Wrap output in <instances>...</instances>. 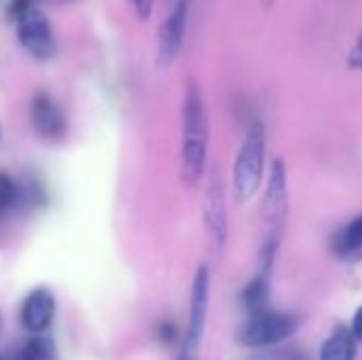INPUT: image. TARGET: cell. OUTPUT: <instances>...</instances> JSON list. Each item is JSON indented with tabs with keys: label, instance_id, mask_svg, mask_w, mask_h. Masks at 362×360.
I'll return each instance as SVG.
<instances>
[{
	"label": "cell",
	"instance_id": "20",
	"mask_svg": "<svg viewBox=\"0 0 362 360\" xmlns=\"http://www.w3.org/2000/svg\"><path fill=\"white\" fill-rule=\"evenodd\" d=\"M350 331H352V335H354V339H356V342H362V308H358V310L354 312V318H352V327H350Z\"/></svg>",
	"mask_w": 362,
	"mask_h": 360
},
{
	"label": "cell",
	"instance_id": "15",
	"mask_svg": "<svg viewBox=\"0 0 362 360\" xmlns=\"http://www.w3.org/2000/svg\"><path fill=\"white\" fill-rule=\"evenodd\" d=\"M19 199V185L6 174L0 172V216L6 214Z\"/></svg>",
	"mask_w": 362,
	"mask_h": 360
},
{
	"label": "cell",
	"instance_id": "10",
	"mask_svg": "<svg viewBox=\"0 0 362 360\" xmlns=\"http://www.w3.org/2000/svg\"><path fill=\"white\" fill-rule=\"evenodd\" d=\"M55 310H57V301L53 291L38 286L25 295L19 310V323L30 335L47 333L55 320Z\"/></svg>",
	"mask_w": 362,
	"mask_h": 360
},
{
	"label": "cell",
	"instance_id": "7",
	"mask_svg": "<svg viewBox=\"0 0 362 360\" xmlns=\"http://www.w3.org/2000/svg\"><path fill=\"white\" fill-rule=\"evenodd\" d=\"M204 229L212 246L221 252L227 244L229 236V212H227V197H225V182L218 170H212L208 176V185L204 191Z\"/></svg>",
	"mask_w": 362,
	"mask_h": 360
},
{
	"label": "cell",
	"instance_id": "2",
	"mask_svg": "<svg viewBox=\"0 0 362 360\" xmlns=\"http://www.w3.org/2000/svg\"><path fill=\"white\" fill-rule=\"evenodd\" d=\"M288 174L284 159L276 157L269 166L265 191H263V204H261V219L265 225V240L261 246V269L263 274H272V267L276 263L286 221H288Z\"/></svg>",
	"mask_w": 362,
	"mask_h": 360
},
{
	"label": "cell",
	"instance_id": "12",
	"mask_svg": "<svg viewBox=\"0 0 362 360\" xmlns=\"http://www.w3.org/2000/svg\"><path fill=\"white\" fill-rule=\"evenodd\" d=\"M320 360H356V339L352 331L337 329L320 348Z\"/></svg>",
	"mask_w": 362,
	"mask_h": 360
},
{
	"label": "cell",
	"instance_id": "18",
	"mask_svg": "<svg viewBox=\"0 0 362 360\" xmlns=\"http://www.w3.org/2000/svg\"><path fill=\"white\" fill-rule=\"evenodd\" d=\"M127 2L140 21H146L153 13V6H155V0H127Z\"/></svg>",
	"mask_w": 362,
	"mask_h": 360
},
{
	"label": "cell",
	"instance_id": "6",
	"mask_svg": "<svg viewBox=\"0 0 362 360\" xmlns=\"http://www.w3.org/2000/svg\"><path fill=\"white\" fill-rule=\"evenodd\" d=\"M15 30H17V40L25 49L28 55H32L38 62H49L55 57L57 40H55L53 28L47 15L38 6L17 17Z\"/></svg>",
	"mask_w": 362,
	"mask_h": 360
},
{
	"label": "cell",
	"instance_id": "21",
	"mask_svg": "<svg viewBox=\"0 0 362 360\" xmlns=\"http://www.w3.org/2000/svg\"><path fill=\"white\" fill-rule=\"evenodd\" d=\"M38 6L40 4H51V6H62V4H74V2H81V0H36Z\"/></svg>",
	"mask_w": 362,
	"mask_h": 360
},
{
	"label": "cell",
	"instance_id": "16",
	"mask_svg": "<svg viewBox=\"0 0 362 360\" xmlns=\"http://www.w3.org/2000/svg\"><path fill=\"white\" fill-rule=\"evenodd\" d=\"M19 185V182H17ZM19 199L21 202H25V204H32V206H40V204H45V189H42V185L38 182V180H23L21 185H19Z\"/></svg>",
	"mask_w": 362,
	"mask_h": 360
},
{
	"label": "cell",
	"instance_id": "13",
	"mask_svg": "<svg viewBox=\"0 0 362 360\" xmlns=\"http://www.w3.org/2000/svg\"><path fill=\"white\" fill-rule=\"evenodd\" d=\"M242 306L248 314L269 308V276L259 272L242 291Z\"/></svg>",
	"mask_w": 362,
	"mask_h": 360
},
{
	"label": "cell",
	"instance_id": "9",
	"mask_svg": "<svg viewBox=\"0 0 362 360\" xmlns=\"http://www.w3.org/2000/svg\"><path fill=\"white\" fill-rule=\"evenodd\" d=\"M30 123L34 132L45 140H59L68 132L64 110L47 91H36L30 100Z\"/></svg>",
	"mask_w": 362,
	"mask_h": 360
},
{
	"label": "cell",
	"instance_id": "11",
	"mask_svg": "<svg viewBox=\"0 0 362 360\" xmlns=\"http://www.w3.org/2000/svg\"><path fill=\"white\" fill-rule=\"evenodd\" d=\"M331 250L339 261L358 263L362 261V212L348 221L331 238Z\"/></svg>",
	"mask_w": 362,
	"mask_h": 360
},
{
	"label": "cell",
	"instance_id": "8",
	"mask_svg": "<svg viewBox=\"0 0 362 360\" xmlns=\"http://www.w3.org/2000/svg\"><path fill=\"white\" fill-rule=\"evenodd\" d=\"M189 0H178L157 30V66L168 68L172 66L185 45L187 23H189Z\"/></svg>",
	"mask_w": 362,
	"mask_h": 360
},
{
	"label": "cell",
	"instance_id": "14",
	"mask_svg": "<svg viewBox=\"0 0 362 360\" xmlns=\"http://www.w3.org/2000/svg\"><path fill=\"white\" fill-rule=\"evenodd\" d=\"M17 360H55V342H53V337L47 335V333L32 335L23 344Z\"/></svg>",
	"mask_w": 362,
	"mask_h": 360
},
{
	"label": "cell",
	"instance_id": "1",
	"mask_svg": "<svg viewBox=\"0 0 362 360\" xmlns=\"http://www.w3.org/2000/svg\"><path fill=\"white\" fill-rule=\"evenodd\" d=\"M180 119V180L185 187L193 189L206 174L210 144L206 100L197 81L193 79H189L185 87Z\"/></svg>",
	"mask_w": 362,
	"mask_h": 360
},
{
	"label": "cell",
	"instance_id": "19",
	"mask_svg": "<svg viewBox=\"0 0 362 360\" xmlns=\"http://www.w3.org/2000/svg\"><path fill=\"white\" fill-rule=\"evenodd\" d=\"M157 337L161 339V342H174L176 339V327L172 325V323H161L159 325V329H157Z\"/></svg>",
	"mask_w": 362,
	"mask_h": 360
},
{
	"label": "cell",
	"instance_id": "17",
	"mask_svg": "<svg viewBox=\"0 0 362 360\" xmlns=\"http://www.w3.org/2000/svg\"><path fill=\"white\" fill-rule=\"evenodd\" d=\"M348 68L350 70H356V72H362V30L358 32V36H356V40H354V45H352V49H350V53H348Z\"/></svg>",
	"mask_w": 362,
	"mask_h": 360
},
{
	"label": "cell",
	"instance_id": "22",
	"mask_svg": "<svg viewBox=\"0 0 362 360\" xmlns=\"http://www.w3.org/2000/svg\"><path fill=\"white\" fill-rule=\"evenodd\" d=\"M261 2H263V6H272V4H274L276 0H261Z\"/></svg>",
	"mask_w": 362,
	"mask_h": 360
},
{
	"label": "cell",
	"instance_id": "4",
	"mask_svg": "<svg viewBox=\"0 0 362 360\" xmlns=\"http://www.w3.org/2000/svg\"><path fill=\"white\" fill-rule=\"evenodd\" d=\"M297 329V318L282 312L261 310L255 314H248V320L238 333V339L246 348H269L286 337H291Z\"/></svg>",
	"mask_w": 362,
	"mask_h": 360
},
{
	"label": "cell",
	"instance_id": "24",
	"mask_svg": "<svg viewBox=\"0 0 362 360\" xmlns=\"http://www.w3.org/2000/svg\"><path fill=\"white\" fill-rule=\"evenodd\" d=\"M0 360H4V359H0Z\"/></svg>",
	"mask_w": 362,
	"mask_h": 360
},
{
	"label": "cell",
	"instance_id": "5",
	"mask_svg": "<svg viewBox=\"0 0 362 360\" xmlns=\"http://www.w3.org/2000/svg\"><path fill=\"white\" fill-rule=\"evenodd\" d=\"M208 306H210V269L206 265H202L193 278L189 325H187V333L182 337V346H180L178 356L199 360V348H202L206 320H208Z\"/></svg>",
	"mask_w": 362,
	"mask_h": 360
},
{
	"label": "cell",
	"instance_id": "23",
	"mask_svg": "<svg viewBox=\"0 0 362 360\" xmlns=\"http://www.w3.org/2000/svg\"><path fill=\"white\" fill-rule=\"evenodd\" d=\"M0 138H2V125H0Z\"/></svg>",
	"mask_w": 362,
	"mask_h": 360
},
{
	"label": "cell",
	"instance_id": "3",
	"mask_svg": "<svg viewBox=\"0 0 362 360\" xmlns=\"http://www.w3.org/2000/svg\"><path fill=\"white\" fill-rule=\"evenodd\" d=\"M265 153H267V132L261 119H255L240 144L233 161L231 187L238 204H248L263 185L265 178Z\"/></svg>",
	"mask_w": 362,
	"mask_h": 360
}]
</instances>
